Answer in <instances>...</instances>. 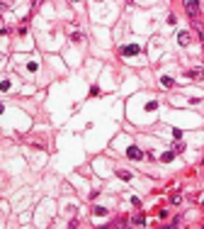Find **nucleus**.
I'll list each match as a JSON object with an SVG mask.
<instances>
[{"instance_id":"obj_1","label":"nucleus","mask_w":204,"mask_h":229,"mask_svg":"<svg viewBox=\"0 0 204 229\" xmlns=\"http://www.w3.org/2000/svg\"><path fill=\"white\" fill-rule=\"evenodd\" d=\"M197 5H199V0H185V10H187L190 15H197V12H199Z\"/></svg>"},{"instance_id":"obj_2","label":"nucleus","mask_w":204,"mask_h":229,"mask_svg":"<svg viewBox=\"0 0 204 229\" xmlns=\"http://www.w3.org/2000/svg\"><path fill=\"white\" fill-rule=\"evenodd\" d=\"M129 156H131V158H136V161H139V158H141V151H139V149H129Z\"/></svg>"},{"instance_id":"obj_3","label":"nucleus","mask_w":204,"mask_h":229,"mask_svg":"<svg viewBox=\"0 0 204 229\" xmlns=\"http://www.w3.org/2000/svg\"><path fill=\"white\" fill-rule=\"evenodd\" d=\"M124 54H139V46H126V49H121Z\"/></svg>"}]
</instances>
